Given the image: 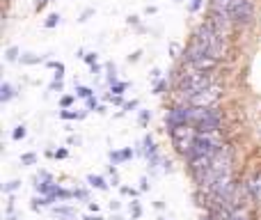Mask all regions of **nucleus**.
I'll return each mask as SVG.
<instances>
[{"mask_svg":"<svg viewBox=\"0 0 261 220\" xmlns=\"http://www.w3.org/2000/svg\"><path fill=\"white\" fill-rule=\"evenodd\" d=\"M197 133L199 131L190 124H181V126H174L170 129V140H172V147L181 154V156L188 158L190 152L195 147V140H197Z\"/></svg>","mask_w":261,"mask_h":220,"instance_id":"obj_1","label":"nucleus"},{"mask_svg":"<svg viewBox=\"0 0 261 220\" xmlns=\"http://www.w3.org/2000/svg\"><path fill=\"white\" fill-rule=\"evenodd\" d=\"M222 94H225L222 85L216 83V85L206 87V90H202V92H195L193 96H188L186 106H195V108H213V106L222 99Z\"/></svg>","mask_w":261,"mask_h":220,"instance_id":"obj_2","label":"nucleus"},{"mask_svg":"<svg viewBox=\"0 0 261 220\" xmlns=\"http://www.w3.org/2000/svg\"><path fill=\"white\" fill-rule=\"evenodd\" d=\"M231 23H239V26H248L254 16V7L250 0H231L229 7H227Z\"/></svg>","mask_w":261,"mask_h":220,"instance_id":"obj_3","label":"nucleus"},{"mask_svg":"<svg viewBox=\"0 0 261 220\" xmlns=\"http://www.w3.org/2000/svg\"><path fill=\"white\" fill-rule=\"evenodd\" d=\"M206 55H208V46H206V41H204L202 37L193 35L190 44L186 46V51H184V62H186V64H193V62H197V60L206 58Z\"/></svg>","mask_w":261,"mask_h":220,"instance_id":"obj_4","label":"nucleus"},{"mask_svg":"<svg viewBox=\"0 0 261 220\" xmlns=\"http://www.w3.org/2000/svg\"><path fill=\"white\" fill-rule=\"evenodd\" d=\"M206 23L218 32V35H222V37L229 35L231 18H229V14H227L225 9H211V14H208V21H206Z\"/></svg>","mask_w":261,"mask_h":220,"instance_id":"obj_5","label":"nucleus"},{"mask_svg":"<svg viewBox=\"0 0 261 220\" xmlns=\"http://www.w3.org/2000/svg\"><path fill=\"white\" fill-rule=\"evenodd\" d=\"M188 110L190 106L186 104H179L174 108H170L165 112V124H167V131L174 129V126H181V124H188Z\"/></svg>","mask_w":261,"mask_h":220,"instance_id":"obj_6","label":"nucleus"},{"mask_svg":"<svg viewBox=\"0 0 261 220\" xmlns=\"http://www.w3.org/2000/svg\"><path fill=\"white\" fill-rule=\"evenodd\" d=\"M243 184L250 193V200L252 202H261V170H254Z\"/></svg>","mask_w":261,"mask_h":220,"instance_id":"obj_7","label":"nucleus"},{"mask_svg":"<svg viewBox=\"0 0 261 220\" xmlns=\"http://www.w3.org/2000/svg\"><path fill=\"white\" fill-rule=\"evenodd\" d=\"M142 154L147 156V161H151V158H156L158 156V149H156V142H153V138L151 135H144V140H142Z\"/></svg>","mask_w":261,"mask_h":220,"instance_id":"obj_8","label":"nucleus"},{"mask_svg":"<svg viewBox=\"0 0 261 220\" xmlns=\"http://www.w3.org/2000/svg\"><path fill=\"white\" fill-rule=\"evenodd\" d=\"M128 158H133V149L130 147L122 149V152H110V161H113V165H119V163L128 161Z\"/></svg>","mask_w":261,"mask_h":220,"instance_id":"obj_9","label":"nucleus"},{"mask_svg":"<svg viewBox=\"0 0 261 220\" xmlns=\"http://www.w3.org/2000/svg\"><path fill=\"white\" fill-rule=\"evenodd\" d=\"M14 96H16V90H14L12 83H3V87H0V101L7 104V101H12Z\"/></svg>","mask_w":261,"mask_h":220,"instance_id":"obj_10","label":"nucleus"},{"mask_svg":"<svg viewBox=\"0 0 261 220\" xmlns=\"http://www.w3.org/2000/svg\"><path fill=\"white\" fill-rule=\"evenodd\" d=\"M87 184L94 186L96 190H108V184H106V179H103V177H99V175H90V177H87Z\"/></svg>","mask_w":261,"mask_h":220,"instance_id":"obj_11","label":"nucleus"},{"mask_svg":"<svg viewBox=\"0 0 261 220\" xmlns=\"http://www.w3.org/2000/svg\"><path fill=\"white\" fill-rule=\"evenodd\" d=\"M21 62L23 64H39V62H44V58H41V55H35V53H23Z\"/></svg>","mask_w":261,"mask_h":220,"instance_id":"obj_12","label":"nucleus"},{"mask_svg":"<svg viewBox=\"0 0 261 220\" xmlns=\"http://www.w3.org/2000/svg\"><path fill=\"white\" fill-rule=\"evenodd\" d=\"M5 60H7V62H16V60H21V53H18L16 46H9V48L5 51Z\"/></svg>","mask_w":261,"mask_h":220,"instance_id":"obj_13","label":"nucleus"},{"mask_svg":"<svg viewBox=\"0 0 261 220\" xmlns=\"http://www.w3.org/2000/svg\"><path fill=\"white\" fill-rule=\"evenodd\" d=\"M76 94L81 96V99H92V96H94V90H90V87H83V85H76Z\"/></svg>","mask_w":261,"mask_h":220,"instance_id":"obj_14","label":"nucleus"},{"mask_svg":"<svg viewBox=\"0 0 261 220\" xmlns=\"http://www.w3.org/2000/svg\"><path fill=\"white\" fill-rule=\"evenodd\" d=\"M60 117H62V119H83V117H85V112H71V110H62V112H60Z\"/></svg>","mask_w":261,"mask_h":220,"instance_id":"obj_15","label":"nucleus"},{"mask_svg":"<svg viewBox=\"0 0 261 220\" xmlns=\"http://www.w3.org/2000/svg\"><path fill=\"white\" fill-rule=\"evenodd\" d=\"M126 87H128V83H117V85H113V87H110V92H113L115 96H122Z\"/></svg>","mask_w":261,"mask_h":220,"instance_id":"obj_16","label":"nucleus"},{"mask_svg":"<svg viewBox=\"0 0 261 220\" xmlns=\"http://www.w3.org/2000/svg\"><path fill=\"white\" fill-rule=\"evenodd\" d=\"M55 213H58V216H62V218H71L73 216V209H69V207H55Z\"/></svg>","mask_w":261,"mask_h":220,"instance_id":"obj_17","label":"nucleus"},{"mask_svg":"<svg viewBox=\"0 0 261 220\" xmlns=\"http://www.w3.org/2000/svg\"><path fill=\"white\" fill-rule=\"evenodd\" d=\"M25 133H28V131H25V126H16V129H14V133H12V138L14 140H23V138H25Z\"/></svg>","mask_w":261,"mask_h":220,"instance_id":"obj_18","label":"nucleus"},{"mask_svg":"<svg viewBox=\"0 0 261 220\" xmlns=\"http://www.w3.org/2000/svg\"><path fill=\"white\" fill-rule=\"evenodd\" d=\"M18 186H21V181H16V179H14V181H7V184L3 186V190H5V193H14V190L18 188Z\"/></svg>","mask_w":261,"mask_h":220,"instance_id":"obj_19","label":"nucleus"},{"mask_svg":"<svg viewBox=\"0 0 261 220\" xmlns=\"http://www.w3.org/2000/svg\"><path fill=\"white\" fill-rule=\"evenodd\" d=\"M58 23H60V14H50V16L46 18V23H44V26H46V28H55V26H58Z\"/></svg>","mask_w":261,"mask_h":220,"instance_id":"obj_20","label":"nucleus"},{"mask_svg":"<svg viewBox=\"0 0 261 220\" xmlns=\"http://www.w3.org/2000/svg\"><path fill=\"white\" fill-rule=\"evenodd\" d=\"M149 119H151V112H149V110H140V117H138L140 126H147Z\"/></svg>","mask_w":261,"mask_h":220,"instance_id":"obj_21","label":"nucleus"},{"mask_svg":"<svg viewBox=\"0 0 261 220\" xmlns=\"http://www.w3.org/2000/svg\"><path fill=\"white\" fill-rule=\"evenodd\" d=\"M165 87H167V81L163 78V81H158L156 85H153V92H156V94H163V92H165Z\"/></svg>","mask_w":261,"mask_h":220,"instance_id":"obj_22","label":"nucleus"},{"mask_svg":"<svg viewBox=\"0 0 261 220\" xmlns=\"http://www.w3.org/2000/svg\"><path fill=\"white\" fill-rule=\"evenodd\" d=\"M71 198H73V190H64V188H60L58 200H71Z\"/></svg>","mask_w":261,"mask_h":220,"instance_id":"obj_23","label":"nucleus"},{"mask_svg":"<svg viewBox=\"0 0 261 220\" xmlns=\"http://www.w3.org/2000/svg\"><path fill=\"white\" fill-rule=\"evenodd\" d=\"M199 7H202V0H190V3H188V9H190V12H199Z\"/></svg>","mask_w":261,"mask_h":220,"instance_id":"obj_24","label":"nucleus"},{"mask_svg":"<svg viewBox=\"0 0 261 220\" xmlns=\"http://www.w3.org/2000/svg\"><path fill=\"white\" fill-rule=\"evenodd\" d=\"M96 60H99V55H96V53H87V55H85V62L90 64V67H94Z\"/></svg>","mask_w":261,"mask_h":220,"instance_id":"obj_25","label":"nucleus"},{"mask_svg":"<svg viewBox=\"0 0 261 220\" xmlns=\"http://www.w3.org/2000/svg\"><path fill=\"white\" fill-rule=\"evenodd\" d=\"M130 209H133V218H140L142 216V207L138 202H130Z\"/></svg>","mask_w":261,"mask_h":220,"instance_id":"obj_26","label":"nucleus"},{"mask_svg":"<svg viewBox=\"0 0 261 220\" xmlns=\"http://www.w3.org/2000/svg\"><path fill=\"white\" fill-rule=\"evenodd\" d=\"M21 163H23V165H30V163H35V154H23Z\"/></svg>","mask_w":261,"mask_h":220,"instance_id":"obj_27","label":"nucleus"},{"mask_svg":"<svg viewBox=\"0 0 261 220\" xmlns=\"http://www.w3.org/2000/svg\"><path fill=\"white\" fill-rule=\"evenodd\" d=\"M229 220H248V216H245L243 211H241V209H236L234 213H231V218Z\"/></svg>","mask_w":261,"mask_h":220,"instance_id":"obj_28","label":"nucleus"},{"mask_svg":"<svg viewBox=\"0 0 261 220\" xmlns=\"http://www.w3.org/2000/svg\"><path fill=\"white\" fill-rule=\"evenodd\" d=\"M73 198H76V200H87V190H83V188L73 190Z\"/></svg>","mask_w":261,"mask_h":220,"instance_id":"obj_29","label":"nucleus"},{"mask_svg":"<svg viewBox=\"0 0 261 220\" xmlns=\"http://www.w3.org/2000/svg\"><path fill=\"white\" fill-rule=\"evenodd\" d=\"M92 14H94V9H92V7H90V9H85V12L81 14V18H78V21H81V23H83V21H87V18H90Z\"/></svg>","mask_w":261,"mask_h":220,"instance_id":"obj_30","label":"nucleus"},{"mask_svg":"<svg viewBox=\"0 0 261 220\" xmlns=\"http://www.w3.org/2000/svg\"><path fill=\"white\" fill-rule=\"evenodd\" d=\"M140 55H142V51H133V53L128 55V62H138V60H140Z\"/></svg>","mask_w":261,"mask_h":220,"instance_id":"obj_31","label":"nucleus"},{"mask_svg":"<svg viewBox=\"0 0 261 220\" xmlns=\"http://www.w3.org/2000/svg\"><path fill=\"white\" fill-rule=\"evenodd\" d=\"M60 104H62V108H69V106L73 104V96H62V101H60Z\"/></svg>","mask_w":261,"mask_h":220,"instance_id":"obj_32","label":"nucleus"},{"mask_svg":"<svg viewBox=\"0 0 261 220\" xmlns=\"http://www.w3.org/2000/svg\"><path fill=\"white\" fill-rule=\"evenodd\" d=\"M170 53L172 58H179V44H170Z\"/></svg>","mask_w":261,"mask_h":220,"instance_id":"obj_33","label":"nucleus"},{"mask_svg":"<svg viewBox=\"0 0 261 220\" xmlns=\"http://www.w3.org/2000/svg\"><path fill=\"white\" fill-rule=\"evenodd\" d=\"M151 81H153V83L161 81V69H151Z\"/></svg>","mask_w":261,"mask_h":220,"instance_id":"obj_34","label":"nucleus"},{"mask_svg":"<svg viewBox=\"0 0 261 220\" xmlns=\"http://www.w3.org/2000/svg\"><path fill=\"white\" fill-rule=\"evenodd\" d=\"M46 3H48V0H35V9L37 12H41V9L46 7Z\"/></svg>","mask_w":261,"mask_h":220,"instance_id":"obj_35","label":"nucleus"},{"mask_svg":"<svg viewBox=\"0 0 261 220\" xmlns=\"http://www.w3.org/2000/svg\"><path fill=\"white\" fill-rule=\"evenodd\" d=\"M122 195H130V198H133V195H138V193H135L133 188H128V186H122Z\"/></svg>","mask_w":261,"mask_h":220,"instance_id":"obj_36","label":"nucleus"},{"mask_svg":"<svg viewBox=\"0 0 261 220\" xmlns=\"http://www.w3.org/2000/svg\"><path fill=\"white\" fill-rule=\"evenodd\" d=\"M87 108H90V110H96V108H99V106H96V99H94V96H92V99H87Z\"/></svg>","mask_w":261,"mask_h":220,"instance_id":"obj_37","label":"nucleus"},{"mask_svg":"<svg viewBox=\"0 0 261 220\" xmlns=\"http://www.w3.org/2000/svg\"><path fill=\"white\" fill-rule=\"evenodd\" d=\"M138 108V101H128V104H124V110H135Z\"/></svg>","mask_w":261,"mask_h":220,"instance_id":"obj_38","label":"nucleus"},{"mask_svg":"<svg viewBox=\"0 0 261 220\" xmlns=\"http://www.w3.org/2000/svg\"><path fill=\"white\" fill-rule=\"evenodd\" d=\"M128 26H140V16H128Z\"/></svg>","mask_w":261,"mask_h":220,"instance_id":"obj_39","label":"nucleus"},{"mask_svg":"<svg viewBox=\"0 0 261 220\" xmlns=\"http://www.w3.org/2000/svg\"><path fill=\"white\" fill-rule=\"evenodd\" d=\"M55 158H67V149H58V152H55Z\"/></svg>","mask_w":261,"mask_h":220,"instance_id":"obj_40","label":"nucleus"},{"mask_svg":"<svg viewBox=\"0 0 261 220\" xmlns=\"http://www.w3.org/2000/svg\"><path fill=\"white\" fill-rule=\"evenodd\" d=\"M50 90H58L60 92V90H62V81H55L53 85H50Z\"/></svg>","mask_w":261,"mask_h":220,"instance_id":"obj_41","label":"nucleus"},{"mask_svg":"<svg viewBox=\"0 0 261 220\" xmlns=\"http://www.w3.org/2000/svg\"><path fill=\"white\" fill-rule=\"evenodd\" d=\"M140 188H142V190H147V188H149V184H147V177H142V179H140Z\"/></svg>","mask_w":261,"mask_h":220,"instance_id":"obj_42","label":"nucleus"},{"mask_svg":"<svg viewBox=\"0 0 261 220\" xmlns=\"http://www.w3.org/2000/svg\"><path fill=\"white\" fill-rule=\"evenodd\" d=\"M90 211H92V213H96V211H99V204H94V202H90Z\"/></svg>","mask_w":261,"mask_h":220,"instance_id":"obj_43","label":"nucleus"},{"mask_svg":"<svg viewBox=\"0 0 261 220\" xmlns=\"http://www.w3.org/2000/svg\"><path fill=\"white\" fill-rule=\"evenodd\" d=\"M83 220H103V218H101V216H85Z\"/></svg>","mask_w":261,"mask_h":220,"instance_id":"obj_44","label":"nucleus"},{"mask_svg":"<svg viewBox=\"0 0 261 220\" xmlns=\"http://www.w3.org/2000/svg\"><path fill=\"white\" fill-rule=\"evenodd\" d=\"M158 220H167V218H158Z\"/></svg>","mask_w":261,"mask_h":220,"instance_id":"obj_45","label":"nucleus"},{"mask_svg":"<svg viewBox=\"0 0 261 220\" xmlns=\"http://www.w3.org/2000/svg\"><path fill=\"white\" fill-rule=\"evenodd\" d=\"M174 3H181V0H174Z\"/></svg>","mask_w":261,"mask_h":220,"instance_id":"obj_46","label":"nucleus"}]
</instances>
